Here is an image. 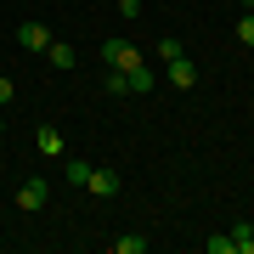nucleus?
Masks as SVG:
<instances>
[{
	"label": "nucleus",
	"instance_id": "a211bd4d",
	"mask_svg": "<svg viewBox=\"0 0 254 254\" xmlns=\"http://www.w3.org/2000/svg\"><path fill=\"white\" fill-rule=\"evenodd\" d=\"M0 141H6V125H0Z\"/></svg>",
	"mask_w": 254,
	"mask_h": 254
},
{
	"label": "nucleus",
	"instance_id": "9d476101",
	"mask_svg": "<svg viewBox=\"0 0 254 254\" xmlns=\"http://www.w3.org/2000/svg\"><path fill=\"white\" fill-rule=\"evenodd\" d=\"M102 91H108V96H130V79L119 68H108V73H102Z\"/></svg>",
	"mask_w": 254,
	"mask_h": 254
},
{
	"label": "nucleus",
	"instance_id": "dca6fc26",
	"mask_svg": "<svg viewBox=\"0 0 254 254\" xmlns=\"http://www.w3.org/2000/svg\"><path fill=\"white\" fill-rule=\"evenodd\" d=\"M0 102H11V79H6V73H0Z\"/></svg>",
	"mask_w": 254,
	"mask_h": 254
},
{
	"label": "nucleus",
	"instance_id": "39448f33",
	"mask_svg": "<svg viewBox=\"0 0 254 254\" xmlns=\"http://www.w3.org/2000/svg\"><path fill=\"white\" fill-rule=\"evenodd\" d=\"M34 147H40V153H46V158H63V153H68V141H63V130H57V125H40Z\"/></svg>",
	"mask_w": 254,
	"mask_h": 254
},
{
	"label": "nucleus",
	"instance_id": "f257e3e1",
	"mask_svg": "<svg viewBox=\"0 0 254 254\" xmlns=\"http://www.w3.org/2000/svg\"><path fill=\"white\" fill-rule=\"evenodd\" d=\"M141 63V51L130 46V40H108V46H102V68H119V73H130Z\"/></svg>",
	"mask_w": 254,
	"mask_h": 254
},
{
	"label": "nucleus",
	"instance_id": "0eeeda50",
	"mask_svg": "<svg viewBox=\"0 0 254 254\" xmlns=\"http://www.w3.org/2000/svg\"><path fill=\"white\" fill-rule=\"evenodd\" d=\"M46 192H51L46 181H23V187H17V209H28V215H34V209H46Z\"/></svg>",
	"mask_w": 254,
	"mask_h": 254
},
{
	"label": "nucleus",
	"instance_id": "423d86ee",
	"mask_svg": "<svg viewBox=\"0 0 254 254\" xmlns=\"http://www.w3.org/2000/svg\"><path fill=\"white\" fill-rule=\"evenodd\" d=\"M46 63H51L57 73H68L73 63H79V51H73V46H68V40H51V46H46Z\"/></svg>",
	"mask_w": 254,
	"mask_h": 254
},
{
	"label": "nucleus",
	"instance_id": "f3484780",
	"mask_svg": "<svg viewBox=\"0 0 254 254\" xmlns=\"http://www.w3.org/2000/svg\"><path fill=\"white\" fill-rule=\"evenodd\" d=\"M237 6H254V0H237Z\"/></svg>",
	"mask_w": 254,
	"mask_h": 254
},
{
	"label": "nucleus",
	"instance_id": "4468645a",
	"mask_svg": "<svg viewBox=\"0 0 254 254\" xmlns=\"http://www.w3.org/2000/svg\"><path fill=\"white\" fill-rule=\"evenodd\" d=\"M203 249H209V254H237V243H232V232H220V237H209Z\"/></svg>",
	"mask_w": 254,
	"mask_h": 254
},
{
	"label": "nucleus",
	"instance_id": "7ed1b4c3",
	"mask_svg": "<svg viewBox=\"0 0 254 254\" xmlns=\"http://www.w3.org/2000/svg\"><path fill=\"white\" fill-rule=\"evenodd\" d=\"M51 40H57V34H51L46 23H17V46H23V51H46Z\"/></svg>",
	"mask_w": 254,
	"mask_h": 254
},
{
	"label": "nucleus",
	"instance_id": "2eb2a0df",
	"mask_svg": "<svg viewBox=\"0 0 254 254\" xmlns=\"http://www.w3.org/2000/svg\"><path fill=\"white\" fill-rule=\"evenodd\" d=\"M141 11V0H119V17H136Z\"/></svg>",
	"mask_w": 254,
	"mask_h": 254
},
{
	"label": "nucleus",
	"instance_id": "f8f14e48",
	"mask_svg": "<svg viewBox=\"0 0 254 254\" xmlns=\"http://www.w3.org/2000/svg\"><path fill=\"white\" fill-rule=\"evenodd\" d=\"M237 46H254V6L237 17Z\"/></svg>",
	"mask_w": 254,
	"mask_h": 254
},
{
	"label": "nucleus",
	"instance_id": "6e6552de",
	"mask_svg": "<svg viewBox=\"0 0 254 254\" xmlns=\"http://www.w3.org/2000/svg\"><path fill=\"white\" fill-rule=\"evenodd\" d=\"M125 79H130V96H147V91H153V85H158V73L147 68V63H136V68L125 73Z\"/></svg>",
	"mask_w": 254,
	"mask_h": 254
},
{
	"label": "nucleus",
	"instance_id": "20e7f679",
	"mask_svg": "<svg viewBox=\"0 0 254 254\" xmlns=\"http://www.w3.org/2000/svg\"><path fill=\"white\" fill-rule=\"evenodd\" d=\"M85 187H91L96 198H113L125 181H119V170H108V164H91V181H85Z\"/></svg>",
	"mask_w": 254,
	"mask_h": 254
},
{
	"label": "nucleus",
	"instance_id": "f03ea898",
	"mask_svg": "<svg viewBox=\"0 0 254 254\" xmlns=\"http://www.w3.org/2000/svg\"><path fill=\"white\" fill-rule=\"evenodd\" d=\"M164 73H170L175 91H192V85H198V63H192L187 51H181V57H170V63H164Z\"/></svg>",
	"mask_w": 254,
	"mask_h": 254
},
{
	"label": "nucleus",
	"instance_id": "ddd939ff",
	"mask_svg": "<svg viewBox=\"0 0 254 254\" xmlns=\"http://www.w3.org/2000/svg\"><path fill=\"white\" fill-rule=\"evenodd\" d=\"M232 243H237V254H254V226H232Z\"/></svg>",
	"mask_w": 254,
	"mask_h": 254
},
{
	"label": "nucleus",
	"instance_id": "9b49d317",
	"mask_svg": "<svg viewBox=\"0 0 254 254\" xmlns=\"http://www.w3.org/2000/svg\"><path fill=\"white\" fill-rule=\"evenodd\" d=\"M113 254H147V237H136V232H130V237H113Z\"/></svg>",
	"mask_w": 254,
	"mask_h": 254
},
{
	"label": "nucleus",
	"instance_id": "1a4fd4ad",
	"mask_svg": "<svg viewBox=\"0 0 254 254\" xmlns=\"http://www.w3.org/2000/svg\"><path fill=\"white\" fill-rule=\"evenodd\" d=\"M63 181L68 187H85V181H91V164H85V158H68L63 164Z\"/></svg>",
	"mask_w": 254,
	"mask_h": 254
}]
</instances>
